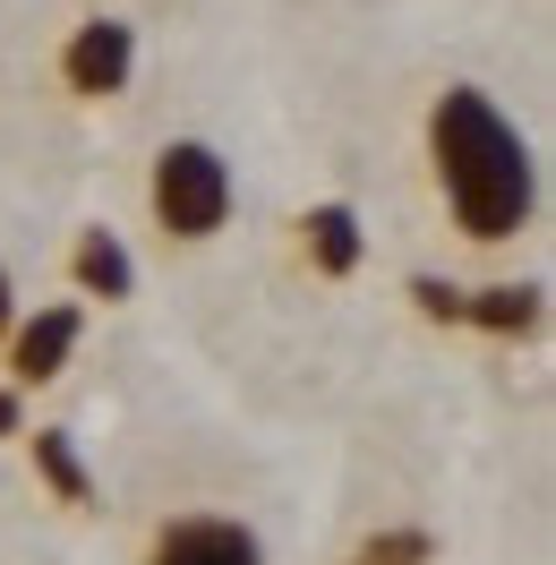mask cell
Listing matches in <instances>:
<instances>
[{"label":"cell","instance_id":"8","mask_svg":"<svg viewBox=\"0 0 556 565\" xmlns=\"http://www.w3.org/2000/svg\"><path fill=\"white\" fill-rule=\"evenodd\" d=\"M539 282H488V291H462V326H488V334H539Z\"/></svg>","mask_w":556,"mask_h":565},{"label":"cell","instance_id":"7","mask_svg":"<svg viewBox=\"0 0 556 565\" xmlns=\"http://www.w3.org/2000/svg\"><path fill=\"white\" fill-rule=\"evenodd\" d=\"M300 248H309V266H317V275H351L368 241H360V214H351L343 198H325V206L300 214Z\"/></svg>","mask_w":556,"mask_h":565},{"label":"cell","instance_id":"5","mask_svg":"<svg viewBox=\"0 0 556 565\" xmlns=\"http://www.w3.org/2000/svg\"><path fill=\"white\" fill-rule=\"evenodd\" d=\"M77 334H86V309H77V300H43L35 318L9 326V377H18V386H52V377L70 369Z\"/></svg>","mask_w":556,"mask_h":565},{"label":"cell","instance_id":"11","mask_svg":"<svg viewBox=\"0 0 556 565\" xmlns=\"http://www.w3.org/2000/svg\"><path fill=\"white\" fill-rule=\"evenodd\" d=\"M0 437H26V403H18V386H0Z\"/></svg>","mask_w":556,"mask_h":565},{"label":"cell","instance_id":"4","mask_svg":"<svg viewBox=\"0 0 556 565\" xmlns=\"http://www.w3.org/2000/svg\"><path fill=\"white\" fill-rule=\"evenodd\" d=\"M146 565H266V540L232 514H180V523L154 531Z\"/></svg>","mask_w":556,"mask_h":565},{"label":"cell","instance_id":"3","mask_svg":"<svg viewBox=\"0 0 556 565\" xmlns=\"http://www.w3.org/2000/svg\"><path fill=\"white\" fill-rule=\"evenodd\" d=\"M138 77V26L129 18H86L70 43H61V86L86 95V104H104Z\"/></svg>","mask_w":556,"mask_h":565},{"label":"cell","instance_id":"12","mask_svg":"<svg viewBox=\"0 0 556 565\" xmlns=\"http://www.w3.org/2000/svg\"><path fill=\"white\" fill-rule=\"evenodd\" d=\"M9 326H18V282H9V266H0V343H9Z\"/></svg>","mask_w":556,"mask_h":565},{"label":"cell","instance_id":"9","mask_svg":"<svg viewBox=\"0 0 556 565\" xmlns=\"http://www.w3.org/2000/svg\"><path fill=\"white\" fill-rule=\"evenodd\" d=\"M35 471L70 497V505H95V480H86V462H77L70 428H35Z\"/></svg>","mask_w":556,"mask_h":565},{"label":"cell","instance_id":"2","mask_svg":"<svg viewBox=\"0 0 556 565\" xmlns=\"http://www.w3.org/2000/svg\"><path fill=\"white\" fill-rule=\"evenodd\" d=\"M146 206L163 223V241H214L232 223V206H240V180L223 163V146L172 138L154 154V172H146Z\"/></svg>","mask_w":556,"mask_h":565},{"label":"cell","instance_id":"10","mask_svg":"<svg viewBox=\"0 0 556 565\" xmlns=\"http://www.w3.org/2000/svg\"><path fill=\"white\" fill-rule=\"evenodd\" d=\"M411 300H419V318H446V326H462V291H453V282H437V275H411Z\"/></svg>","mask_w":556,"mask_h":565},{"label":"cell","instance_id":"6","mask_svg":"<svg viewBox=\"0 0 556 565\" xmlns=\"http://www.w3.org/2000/svg\"><path fill=\"white\" fill-rule=\"evenodd\" d=\"M70 275H77V291H95V300H129V291H138V266H129L120 232H104V223H86V232H77Z\"/></svg>","mask_w":556,"mask_h":565},{"label":"cell","instance_id":"1","mask_svg":"<svg viewBox=\"0 0 556 565\" xmlns=\"http://www.w3.org/2000/svg\"><path fill=\"white\" fill-rule=\"evenodd\" d=\"M428 163H437V189H446V214L462 241H514L539 214V163L505 111L488 104L480 86H446L428 104Z\"/></svg>","mask_w":556,"mask_h":565}]
</instances>
